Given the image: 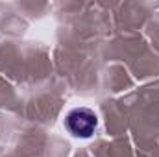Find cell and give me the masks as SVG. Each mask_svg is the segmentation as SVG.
I'll return each instance as SVG.
<instances>
[{
    "mask_svg": "<svg viewBox=\"0 0 159 157\" xmlns=\"http://www.w3.org/2000/svg\"><path fill=\"white\" fill-rule=\"evenodd\" d=\"M65 124H67V129L74 135V137H81V139H89L96 126H98V117L94 115L93 109L89 107H76L72 109L67 118H65Z\"/></svg>",
    "mask_w": 159,
    "mask_h": 157,
    "instance_id": "obj_1",
    "label": "cell"
}]
</instances>
